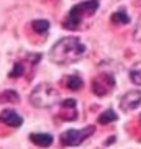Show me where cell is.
<instances>
[{"label": "cell", "instance_id": "cell-6", "mask_svg": "<svg viewBox=\"0 0 141 149\" xmlns=\"http://www.w3.org/2000/svg\"><path fill=\"white\" fill-rule=\"evenodd\" d=\"M140 105H141V90H128L120 100V108L123 111H131Z\"/></svg>", "mask_w": 141, "mask_h": 149}, {"label": "cell", "instance_id": "cell-7", "mask_svg": "<svg viewBox=\"0 0 141 149\" xmlns=\"http://www.w3.org/2000/svg\"><path fill=\"white\" fill-rule=\"evenodd\" d=\"M0 121L12 128H20L23 125V118L12 108H5L0 111Z\"/></svg>", "mask_w": 141, "mask_h": 149}, {"label": "cell", "instance_id": "cell-5", "mask_svg": "<svg viewBox=\"0 0 141 149\" xmlns=\"http://www.w3.org/2000/svg\"><path fill=\"white\" fill-rule=\"evenodd\" d=\"M113 88H115V79H113V75L108 74V72L98 74L92 82V90H94V93L98 95V97L108 95Z\"/></svg>", "mask_w": 141, "mask_h": 149}, {"label": "cell", "instance_id": "cell-12", "mask_svg": "<svg viewBox=\"0 0 141 149\" xmlns=\"http://www.w3.org/2000/svg\"><path fill=\"white\" fill-rule=\"evenodd\" d=\"M130 79L135 85H141V61L133 64V67L130 69Z\"/></svg>", "mask_w": 141, "mask_h": 149}, {"label": "cell", "instance_id": "cell-8", "mask_svg": "<svg viewBox=\"0 0 141 149\" xmlns=\"http://www.w3.org/2000/svg\"><path fill=\"white\" fill-rule=\"evenodd\" d=\"M30 141L35 143L36 146H40V148H49V146L53 144L54 139H53V136L49 134V133H31Z\"/></svg>", "mask_w": 141, "mask_h": 149}, {"label": "cell", "instance_id": "cell-10", "mask_svg": "<svg viewBox=\"0 0 141 149\" xmlns=\"http://www.w3.org/2000/svg\"><path fill=\"white\" fill-rule=\"evenodd\" d=\"M117 120H118V115L115 113L112 108H108V110H105V111L98 116L97 121L100 123V125H108V123H113V121H117Z\"/></svg>", "mask_w": 141, "mask_h": 149}, {"label": "cell", "instance_id": "cell-15", "mask_svg": "<svg viewBox=\"0 0 141 149\" xmlns=\"http://www.w3.org/2000/svg\"><path fill=\"white\" fill-rule=\"evenodd\" d=\"M23 72H25V67H23L22 62H18L13 66V69L10 72V77H20V75H23Z\"/></svg>", "mask_w": 141, "mask_h": 149}, {"label": "cell", "instance_id": "cell-3", "mask_svg": "<svg viewBox=\"0 0 141 149\" xmlns=\"http://www.w3.org/2000/svg\"><path fill=\"white\" fill-rule=\"evenodd\" d=\"M59 92L51 84H40L30 93V102L36 108H51L59 103Z\"/></svg>", "mask_w": 141, "mask_h": 149}, {"label": "cell", "instance_id": "cell-11", "mask_svg": "<svg viewBox=\"0 0 141 149\" xmlns=\"http://www.w3.org/2000/svg\"><path fill=\"white\" fill-rule=\"evenodd\" d=\"M112 22H113L115 25H126V23H130V17H128V13L125 12V8H120L112 15Z\"/></svg>", "mask_w": 141, "mask_h": 149}, {"label": "cell", "instance_id": "cell-16", "mask_svg": "<svg viewBox=\"0 0 141 149\" xmlns=\"http://www.w3.org/2000/svg\"><path fill=\"white\" fill-rule=\"evenodd\" d=\"M135 35H133V38L138 41V43H141V18L138 20V23H136V26H135V31H133Z\"/></svg>", "mask_w": 141, "mask_h": 149}, {"label": "cell", "instance_id": "cell-9", "mask_svg": "<svg viewBox=\"0 0 141 149\" xmlns=\"http://www.w3.org/2000/svg\"><path fill=\"white\" fill-rule=\"evenodd\" d=\"M64 85H66L69 90H80L82 88V85H84V82H82V79H80L79 75H69V77H66L64 79Z\"/></svg>", "mask_w": 141, "mask_h": 149}, {"label": "cell", "instance_id": "cell-13", "mask_svg": "<svg viewBox=\"0 0 141 149\" xmlns=\"http://www.w3.org/2000/svg\"><path fill=\"white\" fill-rule=\"evenodd\" d=\"M31 28L36 31V33H46L49 30V22L48 20H44V18H38V20H33L31 23Z\"/></svg>", "mask_w": 141, "mask_h": 149}, {"label": "cell", "instance_id": "cell-14", "mask_svg": "<svg viewBox=\"0 0 141 149\" xmlns=\"http://www.w3.org/2000/svg\"><path fill=\"white\" fill-rule=\"evenodd\" d=\"M0 100L10 102V103H17V102H20V95L15 90H5V92L0 93Z\"/></svg>", "mask_w": 141, "mask_h": 149}, {"label": "cell", "instance_id": "cell-1", "mask_svg": "<svg viewBox=\"0 0 141 149\" xmlns=\"http://www.w3.org/2000/svg\"><path fill=\"white\" fill-rule=\"evenodd\" d=\"M85 51V44L77 36H66L53 44V48L49 49V59L57 66H69L79 61Z\"/></svg>", "mask_w": 141, "mask_h": 149}, {"label": "cell", "instance_id": "cell-2", "mask_svg": "<svg viewBox=\"0 0 141 149\" xmlns=\"http://www.w3.org/2000/svg\"><path fill=\"white\" fill-rule=\"evenodd\" d=\"M98 10V0H87L74 5L69 10L66 20H64V28L66 30H77L82 23L84 17H90Z\"/></svg>", "mask_w": 141, "mask_h": 149}, {"label": "cell", "instance_id": "cell-4", "mask_svg": "<svg viewBox=\"0 0 141 149\" xmlns=\"http://www.w3.org/2000/svg\"><path fill=\"white\" fill-rule=\"evenodd\" d=\"M94 131H95V126H85L82 130H67L61 134V143L64 146H79L87 138H90Z\"/></svg>", "mask_w": 141, "mask_h": 149}]
</instances>
